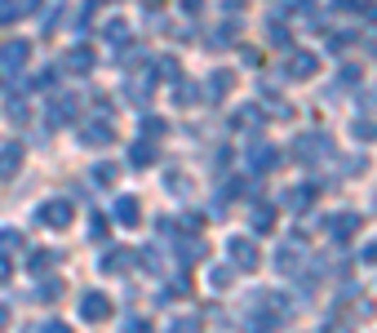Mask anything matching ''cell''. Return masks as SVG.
I'll list each match as a JSON object with an SVG mask.
<instances>
[{
    "label": "cell",
    "instance_id": "obj_1",
    "mask_svg": "<svg viewBox=\"0 0 377 333\" xmlns=\"http://www.w3.org/2000/svg\"><path fill=\"white\" fill-rule=\"evenodd\" d=\"M36 218H40L45 227H67V222H71V205H67V200H45Z\"/></svg>",
    "mask_w": 377,
    "mask_h": 333
},
{
    "label": "cell",
    "instance_id": "obj_2",
    "mask_svg": "<svg viewBox=\"0 0 377 333\" xmlns=\"http://www.w3.org/2000/svg\"><path fill=\"white\" fill-rule=\"evenodd\" d=\"M284 72L293 76V80H311L320 72V58L315 54H289V62H284Z\"/></svg>",
    "mask_w": 377,
    "mask_h": 333
},
{
    "label": "cell",
    "instance_id": "obj_3",
    "mask_svg": "<svg viewBox=\"0 0 377 333\" xmlns=\"http://www.w3.org/2000/svg\"><path fill=\"white\" fill-rule=\"evenodd\" d=\"M333 152V142H329V133H302L298 138V156H329Z\"/></svg>",
    "mask_w": 377,
    "mask_h": 333
},
{
    "label": "cell",
    "instance_id": "obj_4",
    "mask_svg": "<svg viewBox=\"0 0 377 333\" xmlns=\"http://www.w3.org/2000/svg\"><path fill=\"white\" fill-rule=\"evenodd\" d=\"M27 54H31V40H9L0 49V62H5L9 72H18V67H27Z\"/></svg>",
    "mask_w": 377,
    "mask_h": 333
},
{
    "label": "cell",
    "instance_id": "obj_5",
    "mask_svg": "<svg viewBox=\"0 0 377 333\" xmlns=\"http://www.w3.org/2000/svg\"><path fill=\"white\" fill-rule=\"evenodd\" d=\"M23 164V142H5L0 147V178H13Z\"/></svg>",
    "mask_w": 377,
    "mask_h": 333
},
{
    "label": "cell",
    "instance_id": "obj_6",
    "mask_svg": "<svg viewBox=\"0 0 377 333\" xmlns=\"http://www.w3.org/2000/svg\"><path fill=\"white\" fill-rule=\"evenodd\" d=\"M231 85H236V72H226V67H218V72H213V76L204 80V89H209L204 98H213V103H218V98H222L226 89H231Z\"/></svg>",
    "mask_w": 377,
    "mask_h": 333
},
{
    "label": "cell",
    "instance_id": "obj_7",
    "mask_svg": "<svg viewBox=\"0 0 377 333\" xmlns=\"http://www.w3.org/2000/svg\"><path fill=\"white\" fill-rule=\"evenodd\" d=\"M249 164L257 174H267V169H275V164H280V152H275V147H267V142H257L253 152H249Z\"/></svg>",
    "mask_w": 377,
    "mask_h": 333
},
{
    "label": "cell",
    "instance_id": "obj_8",
    "mask_svg": "<svg viewBox=\"0 0 377 333\" xmlns=\"http://www.w3.org/2000/svg\"><path fill=\"white\" fill-rule=\"evenodd\" d=\"M329 231H333V240H351L359 231V213H337V218H329Z\"/></svg>",
    "mask_w": 377,
    "mask_h": 333
},
{
    "label": "cell",
    "instance_id": "obj_9",
    "mask_svg": "<svg viewBox=\"0 0 377 333\" xmlns=\"http://www.w3.org/2000/svg\"><path fill=\"white\" fill-rule=\"evenodd\" d=\"M80 315H85V320H107L111 315V303L103 293H85V307H80Z\"/></svg>",
    "mask_w": 377,
    "mask_h": 333
},
{
    "label": "cell",
    "instance_id": "obj_10",
    "mask_svg": "<svg viewBox=\"0 0 377 333\" xmlns=\"http://www.w3.org/2000/svg\"><path fill=\"white\" fill-rule=\"evenodd\" d=\"M76 107H80V103H76L71 94H58V98H54V111H49V120H54V125H62V120H76Z\"/></svg>",
    "mask_w": 377,
    "mask_h": 333
},
{
    "label": "cell",
    "instance_id": "obj_11",
    "mask_svg": "<svg viewBox=\"0 0 377 333\" xmlns=\"http://www.w3.org/2000/svg\"><path fill=\"white\" fill-rule=\"evenodd\" d=\"M116 218H120L124 227H138V218H142V205H138L134 196H120V200H116Z\"/></svg>",
    "mask_w": 377,
    "mask_h": 333
},
{
    "label": "cell",
    "instance_id": "obj_12",
    "mask_svg": "<svg viewBox=\"0 0 377 333\" xmlns=\"http://www.w3.org/2000/svg\"><path fill=\"white\" fill-rule=\"evenodd\" d=\"M231 258L244 266V271H253V266H257V244H249V240H231Z\"/></svg>",
    "mask_w": 377,
    "mask_h": 333
},
{
    "label": "cell",
    "instance_id": "obj_13",
    "mask_svg": "<svg viewBox=\"0 0 377 333\" xmlns=\"http://www.w3.org/2000/svg\"><path fill=\"white\" fill-rule=\"evenodd\" d=\"M67 67H71V72H80V76L93 72V49H85V45L71 49V54H67Z\"/></svg>",
    "mask_w": 377,
    "mask_h": 333
},
{
    "label": "cell",
    "instance_id": "obj_14",
    "mask_svg": "<svg viewBox=\"0 0 377 333\" xmlns=\"http://www.w3.org/2000/svg\"><path fill=\"white\" fill-rule=\"evenodd\" d=\"M111 138H116V129H111V125H103V120H93V125L85 129V142H89V147H98V142L107 147Z\"/></svg>",
    "mask_w": 377,
    "mask_h": 333
},
{
    "label": "cell",
    "instance_id": "obj_15",
    "mask_svg": "<svg viewBox=\"0 0 377 333\" xmlns=\"http://www.w3.org/2000/svg\"><path fill=\"white\" fill-rule=\"evenodd\" d=\"M129 160H134L138 169H146V164L156 160V147H151V142H134V152H129Z\"/></svg>",
    "mask_w": 377,
    "mask_h": 333
},
{
    "label": "cell",
    "instance_id": "obj_16",
    "mask_svg": "<svg viewBox=\"0 0 377 333\" xmlns=\"http://www.w3.org/2000/svg\"><path fill=\"white\" fill-rule=\"evenodd\" d=\"M311 196H315V187H293L284 205H289V209H306V205H311Z\"/></svg>",
    "mask_w": 377,
    "mask_h": 333
},
{
    "label": "cell",
    "instance_id": "obj_17",
    "mask_svg": "<svg viewBox=\"0 0 377 333\" xmlns=\"http://www.w3.org/2000/svg\"><path fill=\"white\" fill-rule=\"evenodd\" d=\"M129 262V254H124V249H111V254L103 258V271H111V276H120V266Z\"/></svg>",
    "mask_w": 377,
    "mask_h": 333
},
{
    "label": "cell",
    "instance_id": "obj_18",
    "mask_svg": "<svg viewBox=\"0 0 377 333\" xmlns=\"http://www.w3.org/2000/svg\"><path fill=\"white\" fill-rule=\"evenodd\" d=\"M18 23V0H0V27Z\"/></svg>",
    "mask_w": 377,
    "mask_h": 333
},
{
    "label": "cell",
    "instance_id": "obj_19",
    "mask_svg": "<svg viewBox=\"0 0 377 333\" xmlns=\"http://www.w3.org/2000/svg\"><path fill=\"white\" fill-rule=\"evenodd\" d=\"M107 40H116V45H120V40H129V27H124V18H111V23H107Z\"/></svg>",
    "mask_w": 377,
    "mask_h": 333
},
{
    "label": "cell",
    "instance_id": "obj_20",
    "mask_svg": "<svg viewBox=\"0 0 377 333\" xmlns=\"http://www.w3.org/2000/svg\"><path fill=\"white\" fill-rule=\"evenodd\" d=\"M271 222H275V213H271L267 205H262V209H253V227H257V231H271Z\"/></svg>",
    "mask_w": 377,
    "mask_h": 333
},
{
    "label": "cell",
    "instance_id": "obj_21",
    "mask_svg": "<svg viewBox=\"0 0 377 333\" xmlns=\"http://www.w3.org/2000/svg\"><path fill=\"white\" fill-rule=\"evenodd\" d=\"M355 138L373 142V138H377V120H355Z\"/></svg>",
    "mask_w": 377,
    "mask_h": 333
},
{
    "label": "cell",
    "instance_id": "obj_22",
    "mask_svg": "<svg viewBox=\"0 0 377 333\" xmlns=\"http://www.w3.org/2000/svg\"><path fill=\"white\" fill-rule=\"evenodd\" d=\"M93 178L103 182V187H111V182H116V169H111V164H98V169H93Z\"/></svg>",
    "mask_w": 377,
    "mask_h": 333
},
{
    "label": "cell",
    "instance_id": "obj_23",
    "mask_svg": "<svg viewBox=\"0 0 377 333\" xmlns=\"http://www.w3.org/2000/svg\"><path fill=\"white\" fill-rule=\"evenodd\" d=\"M142 133H146V138H160V133H165V120H156V115H151V120L142 125Z\"/></svg>",
    "mask_w": 377,
    "mask_h": 333
},
{
    "label": "cell",
    "instance_id": "obj_24",
    "mask_svg": "<svg viewBox=\"0 0 377 333\" xmlns=\"http://www.w3.org/2000/svg\"><path fill=\"white\" fill-rule=\"evenodd\" d=\"M0 249H18V231H0Z\"/></svg>",
    "mask_w": 377,
    "mask_h": 333
},
{
    "label": "cell",
    "instance_id": "obj_25",
    "mask_svg": "<svg viewBox=\"0 0 377 333\" xmlns=\"http://www.w3.org/2000/svg\"><path fill=\"white\" fill-rule=\"evenodd\" d=\"M271 40L275 45H289V27H271Z\"/></svg>",
    "mask_w": 377,
    "mask_h": 333
},
{
    "label": "cell",
    "instance_id": "obj_26",
    "mask_svg": "<svg viewBox=\"0 0 377 333\" xmlns=\"http://www.w3.org/2000/svg\"><path fill=\"white\" fill-rule=\"evenodd\" d=\"M337 9H364V0H333Z\"/></svg>",
    "mask_w": 377,
    "mask_h": 333
},
{
    "label": "cell",
    "instance_id": "obj_27",
    "mask_svg": "<svg viewBox=\"0 0 377 333\" xmlns=\"http://www.w3.org/2000/svg\"><path fill=\"white\" fill-rule=\"evenodd\" d=\"M45 333H71V329L62 324V320H49V324H45Z\"/></svg>",
    "mask_w": 377,
    "mask_h": 333
},
{
    "label": "cell",
    "instance_id": "obj_28",
    "mask_svg": "<svg viewBox=\"0 0 377 333\" xmlns=\"http://www.w3.org/2000/svg\"><path fill=\"white\" fill-rule=\"evenodd\" d=\"M124 333H151V324H146V320H134V324H129Z\"/></svg>",
    "mask_w": 377,
    "mask_h": 333
},
{
    "label": "cell",
    "instance_id": "obj_29",
    "mask_svg": "<svg viewBox=\"0 0 377 333\" xmlns=\"http://www.w3.org/2000/svg\"><path fill=\"white\" fill-rule=\"evenodd\" d=\"M364 258H369V262H377V244H369V249H364Z\"/></svg>",
    "mask_w": 377,
    "mask_h": 333
}]
</instances>
